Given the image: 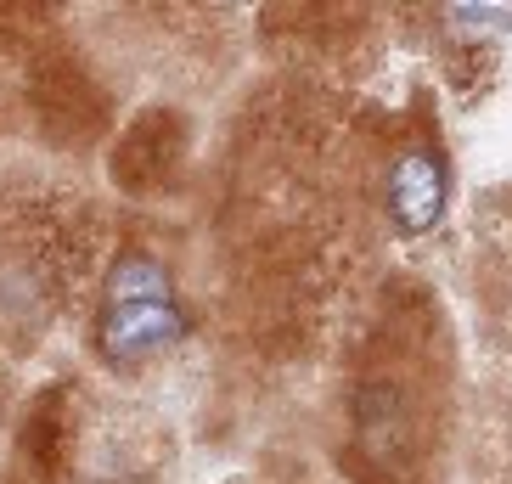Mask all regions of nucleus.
<instances>
[{"label": "nucleus", "instance_id": "7ed1b4c3", "mask_svg": "<svg viewBox=\"0 0 512 484\" xmlns=\"http://www.w3.org/2000/svg\"><path fill=\"white\" fill-rule=\"evenodd\" d=\"M445 29L456 40H496V34L512 29V6H451Z\"/></svg>", "mask_w": 512, "mask_h": 484}, {"label": "nucleus", "instance_id": "f03ea898", "mask_svg": "<svg viewBox=\"0 0 512 484\" xmlns=\"http://www.w3.org/2000/svg\"><path fill=\"white\" fill-rule=\"evenodd\" d=\"M389 214H394V226L406 231V237H422V231L439 226V214H445V164H439L428 147L394 158V169H389Z\"/></svg>", "mask_w": 512, "mask_h": 484}, {"label": "nucleus", "instance_id": "f257e3e1", "mask_svg": "<svg viewBox=\"0 0 512 484\" xmlns=\"http://www.w3.org/2000/svg\"><path fill=\"white\" fill-rule=\"evenodd\" d=\"M181 338V310L169 293V271L147 254H124L107 276L102 299V355L107 361H147Z\"/></svg>", "mask_w": 512, "mask_h": 484}]
</instances>
